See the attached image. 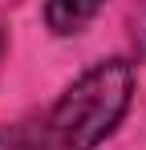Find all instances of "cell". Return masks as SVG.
I'll use <instances>...</instances> for the list:
<instances>
[{"label": "cell", "mask_w": 146, "mask_h": 150, "mask_svg": "<svg viewBox=\"0 0 146 150\" xmlns=\"http://www.w3.org/2000/svg\"><path fill=\"white\" fill-rule=\"evenodd\" d=\"M106 0H49L45 4V21L53 33H77L97 16Z\"/></svg>", "instance_id": "2"}, {"label": "cell", "mask_w": 146, "mask_h": 150, "mask_svg": "<svg viewBox=\"0 0 146 150\" xmlns=\"http://www.w3.org/2000/svg\"><path fill=\"white\" fill-rule=\"evenodd\" d=\"M0 150H49V130H41L37 122L0 130Z\"/></svg>", "instance_id": "3"}, {"label": "cell", "mask_w": 146, "mask_h": 150, "mask_svg": "<svg viewBox=\"0 0 146 150\" xmlns=\"http://www.w3.org/2000/svg\"><path fill=\"white\" fill-rule=\"evenodd\" d=\"M134 89L130 61H101L89 73H81L49 118V142L53 150H94L114 126L122 122Z\"/></svg>", "instance_id": "1"}, {"label": "cell", "mask_w": 146, "mask_h": 150, "mask_svg": "<svg viewBox=\"0 0 146 150\" xmlns=\"http://www.w3.org/2000/svg\"><path fill=\"white\" fill-rule=\"evenodd\" d=\"M138 49H142V61H146V8L138 16Z\"/></svg>", "instance_id": "4"}]
</instances>
